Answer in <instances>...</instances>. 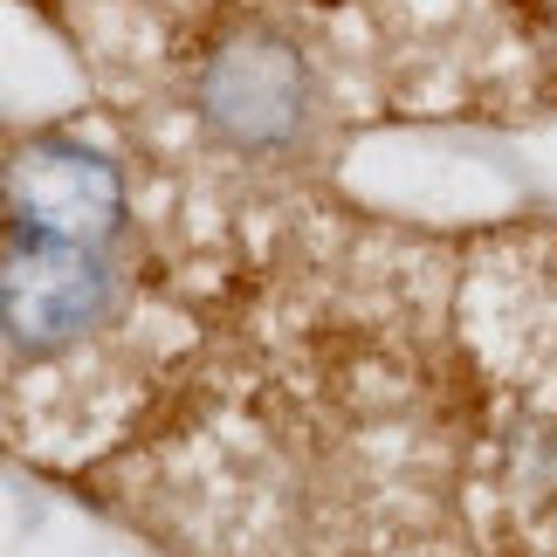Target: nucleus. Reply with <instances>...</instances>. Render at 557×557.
<instances>
[{
    "label": "nucleus",
    "instance_id": "nucleus-2",
    "mask_svg": "<svg viewBox=\"0 0 557 557\" xmlns=\"http://www.w3.org/2000/svg\"><path fill=\"white\" fill-rule=\"evenodd\" d=\"M304 103H310V76L283 35H262V28L234 35L200 70V117L242 152L289 145L296 124H304Z\"/></svg>",
    "mask_w": 557,
    "mask_h": 557
},
{
    "label": "nucleus",
    "instance_id": "nucleus-1",
    "mask_svg": "<svg viewBox=\"0 0 557 557\" xmlns=\"http://www.w3.org/2000/svg\"><path fill=\"white\" fill-rule=\"evenodd\" d=\"M124 221L117 165L70 138H35L8 159V234L14 242L97 248Z\"/></svg>",
    "mask_w": 557,
    "mask_h": 557
},
{
    "label": "nucleus",
    "instance_id": "nucleus-3",
    "mask_svg": "<svg viewBox=\"0 0 557 557\" xmlns=\"http://www.w3.org/2000/svg\"><path fill=\"white\" fill-rule=\"evenodd\" d=\"M111 304V269L97 248L62 242H14L8 234V275H0V310H8L14 358H49L76 345Z\"/></svg>",
    "mask_w": 557,
    "mask_h": 557
}]
</instances>
